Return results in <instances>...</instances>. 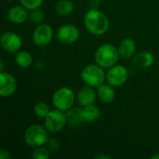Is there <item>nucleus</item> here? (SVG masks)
<instances>
[{"instance_id":"nucleus-1","label":"nucleus","mask_w":159,"mask_h":159,"mask_svg":"<svg viewBox=\"0 0 159 159\" xmlns=\"http://www.w3.org/2000/svg\"><path fill=\"white\" fill-rule=\"evenodd\" d=\"M84 23L87 30L93 35H102L109 28V20L107 16L97 8H90L84 17Z\"/></svg>"},{"instance_id":"nucleus-2","label":"nucleus","mask_w":159,"mask_h":159,"mask_svg":"<svg viewBox=\"0 0 159 159\" xmlns=\"http://www.w3.org/2000/svg\"><path fill=\"white\" fill-rule=\"evenodd\" d=\"M119 57L118 48L114 45L102 44L97 48L94 60L95 62L102 68H110L116 64Z\"/></svg>"},{"instance_id":"nucleus-3","label":"nucleus","mask_w":159,"mask_h":159,"mask_svg":"<svg viewBox=\"0 0 159 159\" xmlns=\"http://www.w3.org/2000/svg\"><path fill=\"white\" fill-rule=\"evenodd\" d=\"M46 127L40 125H32L24 132V141L30 147H40L48 143L49 138Z\"/></svg>"},{"instance_id":"nucleus-4","label":"nucleus","mask_w":159,"mask_h":159,"mask_svg":"<svg viewBox=\"0 0 159 159\" xmlns=\"http://www.w3.org/2000/svg\"><path fill=\"white\" fill-rule=\"evenodd\" d=\"M81 78L86 85L98 88L106 80V73L99 64H89L81 72Z\"/></svg>"},{"instance_id":"nucleus-5","label":"nucleus","mask_w":159,"mask_h":159,"mask_svg":"<svg viewBox=\"0 0 159 159\" xmlns=\"http://www.w3.org/2000/svg\"><path fill=\"white\" fill-rule=\"evenodd\" d=\"M75 103V93L67 87L58 89L52 96V104L56 109L61 111H68Z\"/></svg>"},{"instance_id":"nucleus-6","label":"nucleus","mask_w":159,"mask_h":159,"mask_svg":"<svg viewBox=\"0 0 159 159\" xmlns=\"http://www.w3.org/2000/svg\"><path fill=\"white\" fill-rule=\"evenodd\" d=\"M67 124V116L63 111L59 109L50 110L48 115L45 117V127L48 132H60Z\"/></svg>"},{"instance_id":"nucleus-7","label":"nucleus","mask_w":159,"mask_h":159,"mask_svg":"<svg viewBox=\"0 0 159 159\" xmlns=\"http://www.w3.org/2000/svg\"><path fill=\"white\" fill-rule=\"evenodd\" d=\"M129 77V72L123 65H114L109 68L106 73V81L113 87H120L124 85Z\"/></svg>"},{"instance_id":"nucleus-8","label":"nucleus","mask_w":159,"mask_h":159,"mask_svg":"<svg viewBox=\"0 0 159 159\" xmlns=\"http://www.w3.org/2000/svg\"><path fill=\"white\" fill-rule=\"evenodd\" d=\"M53 37L52 27L48 23L38 24L33 33V41L38 47L48 46Z\"/></svg>"},{"instance_id":"nucleus-9","label":"nucleus","mask_w":159,"mask_h":159,"mask_svg":"<svg viewBox=\"0 0 159 159\" xmlns=\"http://www.w3.org/2000/svg\"><path fill=\"white\" fill-rule=\"evenodd\" d=\"M79 30L78 28L71 23L61 25L57 32L58 40L65 45H71L75 43L79 38Z\"/></svg>"},{"instance_id":"nucleus-10","label":"nucleus","mask_w":159,"mask_h":159,"mask_svg":"<svg viewBox=\"0 0 159 159\" xmlns=\"http://www.w3.org/2000/svg\"><path fill=\"white\" fill-rule=\"evenodd\" d=\"M0 43L3 49L8 53L18 52L22 46V40L20 36L14 32L4 33L1 36Z\"/></svg>"},{"instance_id":"nucleus-11","label":"nucleus","mask_w":159,"mask_h":159,"mask_svg":"<svg viewBox=\"0 0 159 159\" xmlns=\"http://www.w3.org/2000/svg\"><path fill=\"white\" fill-rule=\"evenodd\" d=\"M0 95L2 97H9L17 89V80L15 76L9 73H0Z\"/></svg>"},{"instance_id":"nucleus-12","label":"nucleus","mask_w":159,"mask_h":159,"mask_svg":"<svg viewBox=\"0 0 159 159\" xmlns=\"http://www.w3.org/2000/svg\"><path fill=\"white\" fill-rule=\"evenodd\" d=\"M29 17L28 9L23 6H14L7 12V20L14 24H21Z\"/></svg>"},{"instance_id":"nucleus-13","label":"nucleus","mask_w":159,"mask_h":159,"mask_svg":"<svg viewBox=\"0 0 159 159\" xmlns=\"http://www.w3.org/2000/svg\"><path fill=\"white\" fill-rule=\"evenodd\" d=\"M77 101L82 107L93 104L96 101V92L93 87L87 85L81 88L77 92Z\"/></svg>"},{"instance_id":"nucleus-14","label":"nucleus","mask_w":159,"mask_h":159,"mask_svg":"<svg viewBox=\"0 0 159 159\" xmlns=\"http://www.w3.org/2000/svg\"><path fill=\"white\" fill-rule=\"evenodd\" d=\"M117 48H118L119 56L122 59L127 60L134 57L136 52V44L133 39L126 37L120 41Z\"/></svg>"},{"instance_id":"nucleus-15","label":"nucleus","mask_w":159,"mask_h":159,"mask_svg":"<svg viewBox=\"0 0 159 159\" xmlns=\"http://www.w3.org/2000/svg\"><path fill=\"white\" fill-rule=\"evenodd\" d=\"M154 61H155L154 55L148 51H143L136 54L132 60L133 64L140 69H146L151 67L154 64Z\"/></svg>"},{"instance_id":"nucleus-16","label":"nucleus","mask_w":159,"mask_h":159,"mask_svg":"<svg viewBox=\"0 0 159 159\" xmlns=\"http://www.w3.org/2000/svg\"><path fill=\"white\" fill-rule=\"evenodd\" d=\"M67 122L74 128L81 127L85 120L82 116V108L80 107H72L68 111H66Z\"/></svg>"},{"instance_id":"nucleus-17","label":"nucleus","mask_w":159,"mask_h":159,"mask_svg":"<svg viewBox=\"0 0 159 159\" xmlns=\"http://www.w3.org/2000/svg\"><path fill=\"white\" fill-rule=\"evenodd\" d=\"M98 97L103 103H112L116 98V91L111 85L102 84L98 87Z\"/></svg>"},{"instance_id":"nucleus-18","label":"nucleus","mask_w":159,"mask_h":159,"mask_svg":"<svg viewBox=\"0 0 159 159\" xmlns=\"http://www.w3.org/2000/svg\"><path fill=\"white\" fill-rule=\"evenodd\" d=\"M82 116L85 122H94L98 120L101 116V110L93 104L84 106L82 108Z\"/></svg>"},{"instance_id":"nucleus-19","label":"nucleus","mask_w":159,"mask_h":159,"mask_svg":"<svg viewBox=\"0 0 159 159\" xmlns=\"http://www.w3.org/2000/svg\"><path fill=\"white\" fill-rule=\"evenodd\" d=\"M34 59L30 52L22 50L18 51L15 56V62L20 68H28L33 64Z\"/></svg>"},{"instance_id":"nucleus-20","label":"nucleus","mask_w":159,"mask_h":159,"mask_svg":"<svg viewBox=\"0 0 159 159\" xmlns=\"http://www.w3.org/2000/svg\"><path fill=\"white\" fill-rule=\"evenodd\" d=\"M75 8V5L72 0H60L56 5V12L59 16L66 17L70 15Z\"/></svg>"},{"instance_id":"nucleus-21","label":"nucleus","mask_w":159,"mask_h":159,"mask_svg":"<svg viewBox=\"0 0 159 159\" xmlns=\"http://www.w3.org/2000/svg\"><path fill=\"white\" fill-rule=\"evenodd\" d=\"M49 112V105L45 102H37L34 106V113L39 118H45Z\"/></svg>"},{"instance_id":"nucleus-22","label":"nucleus","mask_w":159,"mask_h":159,"mask_svg":"<svg viewBox=\"0 0 159 159\" xmlns=\"http://www.w3.org/2000/svg\"><path fill=\"white\" fill-rule=\"evenodd\" d=\"M50 156V151L48 148H46L44 146L36 147L33 154H32V158L33 159H48Z\"/></svg>"},{"instance_id":"nucleus-23","label":"nucleus","mask_w":159,"mask_h":159,"mask_svg":"<svg viewBox=\"0 0 159 159\" xmlns=\"http://www.w3.org/2000/svg\"><path fill=\"white\" fill-rule=\"evenodd\" d=\"M44 19H45V14L40 8L33 9L30 13V20L36 25L43 23Z\"/></svg>"},{"instance_id":"nucleus-24","label":"nucleus","mask_w":159,"mask_h":159,"mask_svg":"<svg viewBox=\"0 0 159 159\" xmlns=\"http://www.w3.org/2000/svg\"><path fill=\"white\" fill-rule=\"evenodd\" d=\"M21 6H23L24 7H26L28 10H33L35 8H39L44 0H20Z\"/></svg>"},{"instance_id":"nucleus-25","label":"nucleus","mask_w":159,"mask_h":159,"mask_svg":"<svg viewBox=\"0 0 159 159\" xmlns=\"http://www.w3.org/2000/svg\"><path fill=\"white\" fill-rule=\"evenodd\" d=\"M48 150L52 153H55L59 150L60 148V143L56 140V139H49L48 142Z\"/></svg>"},{"instance_id":"nucleus-26","label":"nucleus","mask_w":159,"mask_h":159,"mask_svg":"<svg viewBox=\"0 0 159 159\" xmlns=\"http://www.w3.org/2000/svg\"><path fill=\"white\" fill-rule=\"evenodd\" d=\"M11 155L9 154L8 151L5 150V149H1L0 150V159H11Z\"/></svg>"},{"instance_id":"nucleus-27","label":"nucleus","mask_w":159,"mask_h":159,"mask_svg":"<svg viewBox=\"0 0 159 159\" xmlns=\"http://www.w3.org/2000/svg\"><path fill=\"white\" fill-rule=\"evenodd\" d=\"M96 158H102V159H103V158H110V156H108V155H105V154H99V155H97L96 157H95Z\"/></svg>"},{"instance_id":"nucleus-28","label":"nucleus","mask_w":159,"mask_h":159,"mask_svg":"<svg viewBox=\"0 0 159 159\" xmlns=\"http://www.w3.org/2000/svg\"><path fill=\"white\" fill-rule=\"evenodd\" d=\"M152 159H159V154H155L151 157Z\"/></svg>"},{"instance_id":"nucleus-29","label":"nucleus","mask_w":159,"mask_h":159,"mask_svg":"<svg viewBox=\"0 0 159 159\" xmlns=\"http://www.w3.org/2000/svg\"><path fill=\"white\" fill-rule=\"evenodd\" d=\"M0 64H1V68H0V70H1V72H3V71H4V61H1Z\"/></svg>"},{"instance_id":"nucleus-30","label":"nucleus","mask_w":159,"mask_h":159,"mask_svg":"<svg viewBox=\"0 0 159 159\" xmlns=\"http://www.w3.org/2000/svg\"><path fill=\"white\" fill-rule=\"evenodd\" d=\"M11 1H12V0H9V2H11Z\"/></svg>"}]
</instances>
